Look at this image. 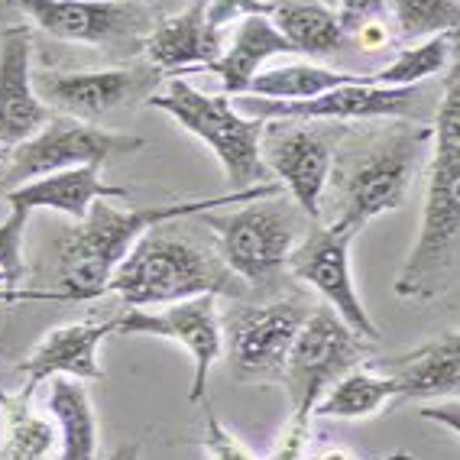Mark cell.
<instances>
[{
  "label": "cell",
  "mask_w": 460,
  "mask_h": 460,
  "mask_svg": "<svg viewBox=\"0 0 460 460\" xmlns=\"http://www.w3.org/2000/svg\"><path fill=\"white\" fill-rule=\"evenodd\" d=\"M279 191L282 185L270 181V185H253V189L230 191V195L201 198V201H172V205L133 208V211H117L107 201H94L88 217L58 240V270L52 288L66 292L68 302H91L104 296L117 266L124 263L130 250L153 227L195 217L221 205H250L260 198H276Z\"/></svg>",
  "instance_id": "cell-1"
},
{
  "label": "cell",
  "mask_w": 460,
  "mask_h": 460,
  "mask_svg": "<svg viewBox=\"0 0 460 460\" xmlns=\"http://www.w3.org/2000/svg\"><path fill=\"white\" fill-rule=\"evenodd\" d=\"M107 292L124 298V308H149L195 296L247 298L250 286L224 263L221 253L198 247L189 237H175L169 234V224H163L149 230L117 266Z\"/></svg>",
  "instance_id": "cell-2"
},
{
  "label": "cell",
  "mask_w": 460,
  "mask_h": 460,
  "mask_svg": "<svg viewBox=\"0 0 460 460\" xmlns=\"http://www.w3.org/2000/svg\"><path fill=\"white\" fill-rule=\"evenodd\" d=\"M431 140L435 130L428 124H415L373 133L357 146L341 149V159H334L331 169L337 191L334 221L360 230L379 214L399 211L415 185V175L431 156Z\"/></svg>",
  "instance_id": "cell-3"
},
{
  "label": "cell",
  "mask_w": 460,
  "mask_h": 460,
  "mask_svg": "<svg viewBox=\"0 0 460 460\" xmlns=\"http://www.w3.org/2000/svg\"><path fill=\"white\" fill-rule=\"evenodd\" d=\"M431 140L425 211L395 296L428 302L460 279V124H438Z\"/></svg>",
  "instance_id": "cell-4"
},
{
  "label": "cell",
  "mask_w": 460,
  "mask_h": 460,
  "mask_svg": "<svg viewBox=\"0 0 460 460\" xmlns=\"http://www.w3.org/2000/svg\"><path fill=\"white\" fill-rule=\"evenodd\" d=\"M146 104L172 114L181 130L205 143L217 156L234 191L270 185V165L263 159L266 120L240 114L227 94H205L189 82L172 78L163 94H149Z\"/></svg>",
  "instance_id": "cell-5"
},
{
  "label": "cell",
  "mask_w": 460,
  "mask_h": 460,
  "mask_svg": "<svg viewBox=\"0 0 460 460\" xmlns=\"http://www.w3.org/2000/svg\"><path fill=\"white\" fill-rule=\"evenodd\" d=\"M373 341L357 334L331 305L312 308L305 328L298 331L296 344L288 350L286 379L288 402H292V428L308 431V419L314 415V405L337 379L357 370L363 360L373 357Z\"/></svg>",
  "instance_id": "cell-6"
},
{
  "label": "cell",
  "mask_w": 460,
  "mask_h": 460,
  "mask_svg": "<svg viewBox=\"0 0 460 460\" xmlns=\"http://www.w3.org/2000/svg\"><path fill=\"white\" fill-rule=\"evenodd\" d=\"M217 237L221 260L250 288H266L288 272V256L298 247L302 217L282 201L260 198L230 214H198Z\"/></svg>",
  "instance_id": "cell-7"
},
{
  "label": "cell",
  "mask_w": 460,
  "mask_h": 460,
  "mask_svg": "<svg viewBox=\"0 0 460 460\" xmlns=\"http://www.w3.org/2000/svg\"><path fill=\"white\" fill-rule=\"evenodd\" d=\"M137 149H143L140 137L101 130L88 120L58 114L36 137L10 149L4 165H0V191L7 195L26 181L78 169V165H104L117 156H130Z\"/></svg>",
  "instance_id": "cell-8"
},
{
  "label": "cell",
  "mask_w": 460,
  "mask_h": 460,
  "mask_svg": "<svg viewBox=\"0 0 460 460\" xmlns=\"http://www.w3.org/2000/svg\"><path fill=\"white\" fill-rule=\"evenodd\" d=\"M312 308L298 296L263 305H234L221 318L230 373L237 379H276L286 373L288 350Z\"/></svg>",
  "instance_id": "cell-9"
},
{
  "label": "cell",
  "mask_w": 460,
  "mask_h": 460,
  "mask_svg": "<svg viewBox=\"0 0 460 460\" xmlns=\"http://www.w3.org/2000/svg\"><path fill=\"white\" fill-rule=\"evenodd\" d=\"M354 237L357 227H350V224H314L288 256V272L308 288H314L324 298V305H331L357 334L376 344L379 328L363 308L354 276H350V243H354Z\"/></svg>",
  "instance_id": "cell-10"
},
{
  "label": "cell",
  "mask_w": 460,
  "mask_h": 460,
  "mask_svg": "<svg viewBox=\"0 0 460 460\" xmlns=\"http://www.w3.org/2000/svg\"><path fill=\"white\" fill-rule=\"evenodd\" d=\"M263 159L296 198L298 211L318 224L321 198L334 169V137L314 130L312 120H266Z\"/></svg>",
  "instance_id": "cell-11"
},
{
  "label": "cell",
  "mask_w": 460,
  "mask_h": 460,
  "mask_svg": "<svg viewBox=\"0 0 460 460\" xmlns=\"http://www.w3.org/2000/svg\"><path fill=\"white\" fill-rule=\"evenodd\" d=\"M117 331L133 337H165L175 341L191 354L195 363V383H191L189 399L201 402L208 389V373L224 357V328L221 312H217V296H195L185 302L165 305L163 312H146V308H124L117 314Z\"/></svg>",
  "instance_id": "cell-12"
},
{
  "label": "cell",
  "mask_w": 460,
  "mask_h": 460,
  "mask_svg": "<svg viewBox=\"0 0 460 460\" xmlns=\"http://www.w3.org/2000/svg\"><path fill=\"white\" fill-rule=\"evenodd\" d=\"M421 88H383V84H344L308 101H272L243 94L237 111L260 120H370L402 117L421 104Z\"/></svg>",
  "instance_id": "cell-13"
},
{
  "label": "cell",
  "mask_w": 460,
  "mask_h": 460,
  "mask_svg": "<svg viewBox=\"0 0 460 460\" xmlns=\"http://www.w3.org/2000/svg\"><path fill=\"white\" fill-rule=\"evenodd\" d=\"M17 7L56 40L88 46L137 33L149 20L133 0H17Z\"/></svg>",
  "instance_id": "cell-14"
},
{
  "label": "cell",
  "mask_w": 460,
  "mask_h": 460,
  "mask_svg": "<svg viewBox=\"0 0 460 460\" xmlns=\"http://www.w3.org/2000/svg\"><path fill=\"white\" fill-rule=\"evenodd\" d=\"M117 331V318L107 321H78V324H62L42 337V344L20 363V379L23 399H33L36 386L52 376H72L82 383H98L104 370L98 363V347L107 334Z\"/></svg>",
  "instance_id": "cell-15"
},
{
  "label": "cell",
  "mask_w": 460,
  "mask_h": 460,
  "mask_svg": "<svg viewBox=\"0 0 460 460\" xmlns=\"http://www.w3.org/2000/svg\"><path fill=\"white\" fill-rule=\"evenodd\" d=\"M49 120V104L36 94L30 72V26H10L0 36V143L13 149Z\"/></svg>",
  "instance_id": "cell-16"
},
{
  "label": "cell",
  "mask_w": 460,
  "mask_h": 460,
  "mask_svg": "<svg viewBox=\"0 0 460 460\" xmlns=\"http://www.w3.org/2000/svg\"><path fill=\"white\" fill-rule=\"evenodd\" d=\"M405 399H457L460 402V331L431 337L409 354H395L373 363Z\"/></svg>",
  "instance_id": "cell-17"
},
{
  "label": "cell",
  "mask_w": 460,
  "mask_h": 460,
  "mask_svg": "<svg viewBox=\"0 0 460 460\" xmlns=\"http://www.w3.org/2000/svg\"><path fill=\"white\" fill-rule=\"evenodd\" d=\"M143 75L130 68H104V72H42L33 78L36 94L46 104L66 111L78 120H94L133 98L140 91Z\"/></svg>",
  "instance_id": "cell-18"
},
{
  "label": "cell",
  "mask_w": 460,
  "mask_h": 460,
  "mask_svg": "<svg viewBox=\"0 0 460 460\" xmlns=\"http://www.w3.org/2000/svg\"><path fill=\"white\" fill-rule=\"evenodd\" d=\"M130 191L107 185L101 179V165H78V169H66V172L42 175L20 185V189L7 191L10 208H46V211H58L72 217L75 224H82L88 217L94 201H111V198H127Z\"/></svg>",
  "instance_id": "cell-19"
},
{
  "label": "cell",
  "mask_w": 460,
  "mask_h": 460,
  "mask_svg": "<svg viewBox=\"0 0 460 460\" xmlns=\"http://www.w3.org/2000/svg\"><path fill=\"white\" fill-rule=\"evenodd\" d=\"M146 56L159 68H205L224 52V33L208 26V0H191L146 36Z\"/></svg>",
  "instance_id": "cell-20"
},
{
  "label": "cell",
  "mask_w": 460,
  "mask_h": 460,
  "mask_svg": "<svg viewBox=\"0 0 460 460\" xmlns=\"http://www.w3.org/2000/svg\"><path fill=\"white\" fill-rule=\"evenodd\" d=\"M296 52L288 46L286 36L276 30L272 17H247L240 20L234 30V40L221 52V58H214L211 66H205L211 75L221 78V94L227 98H243L253 84V78L260 75V68L276 56Z\"/></svg>",
  "instance_id": "cell-21"
},
{
  "label": "cell",
  "mask_w": 460,
  "mask_h": 460,
  "mask_svg": "<svg viewBox=\"0 0 460 460\" xmlns=\"http://www.w3.org/2000/svg\"><path fill=\"white\" fill-rule=\"evenodd\" d=\"M49 415L62 431V454L58 460H94L98 457V421L91 409L88 389L82 379L52 376L49 379Z\"/></svg>",
  "instance_id": "cell-22"
},
{
  "label": "cell",
  "mask_w": 460,
  "mask_h": 460,
  "mask_svg": "<svg viewBox=\"0 0 460 460\" xmlns=\"http://www.w3.org/2000/svg\"><path fill=\"white\" fill-rule=\"evenodd\" d=\"M272 23L292 49L312 58L341 52L350 40L337 23V13L321 0H282L272 10Z\"/></svg>",
  "instance_id": "cell-23"
},
{
  "label": "cell",
  "mask_w": 460,
  "mask_h": 460,
  "mask_svg": "<svg viewBox=\"0 0 460 460\" xmlns=\"http://www.w3.org/2000/svg\"><path fill=\"white\" fill-rule=\"evenodd\" d=\"M344 84H373V82L370 75L334 72V68H321L312 66V62H296V66L260 72L247 94H253V98H272V101H308L324 94V91L344 88Z\"/></svg>",
  "instance_id": "cell-24"
},
{
  "label": "cell",
  "mask_w": 460,
  "mask_h": 460,
  "mask_svg": "<svg viewBox=\"0 0 460 460\" xmlns=\"http://www.w3.org/2000/svg\"><path fill=\"white\" fill-rule=\"evenodd\" d=\"M399 389L389 376H383L379 370H350L347 376H341L328 393L321 395L314 405V415L324 419H367L376 415L383 405L395 402Z\"/></svg>",
  "instance_id": "cell-25"
},
{
  "label": "cell",
  "mask_w": 460,
  "mask_h": 460,
  "mask_svg": "<svg viewBox=\"0 0 460 460\" xmlns=\"http://www.w3.org/2000/svg\"><path fill=\"white\" fill-rule=\"evenodd\" d=\"M0 411L7 421L4 451L10 454V460H49L52 444H56V428L49 419H40L30 409V399H23L20 393H0Z\"/></svg>",
  "instance_id": "cell-26"
},
{
  "label": "cell",
  "mask_w": 460,
  "mask_h": 460,
  "mask_svg": "<svg viewBox=\"0 0 460 460\" xmlns=\"http://www.w3.org/2000/svg\"><path fill=\"white\" fill-rule=\"evenodd\" d=\"M454 49V36L451 33H438L428 36L425 42L402 49L395 56V62H389L386 68L370 75L373 84H383V88H411V84H421L431 75H441L451 62Z\"/></svg>",
  "instance_id": "cell-27"
},
{
  "label": "cell",
  "mask_w": 460,
  "mask_h": 460,
  "mask_svg": "<svg viewBox=\"0 0 460 460\" xmlns=\"http://www.w3.org/2000/svg\"><path fill=\"white\" fill-rule=\"evenodd\" d=\"M402 40L460 33V0H389Z\"/></svg>",
  "instance_id": "cell-28"
},
{
  "label": "cell",
  "mask_w": 460,
  "mask_h": 460,
  "mask_svg": "<svg viewBox=\"0 0 460 460\" xmlns=\"http://www.w3.org/2000/svg\"><path fill=\"white\" fill-rule=\"evenodd\" d=\"M26 208H13L7 214V221L0 224V272L7 276L10 286H20L26 279V263H23V230L30 221Z\"/></svg>",
  "instance_id": "cell-29"
},
{
  "label": "cell",
  "mask_w": 460,
  "mask_h": 460,
  "mask_svg": "<svg viewBox=\"0 0 460 460\" xmlns=\"http://www.w3.org/2000/svg\"><path fill=\"white\" fill-rule=\"evenodd\" d=\"M205 405H208V399H205ZM205 411H208V421H205V435H201V447H205L211 460H282L276 451H272L270 457H253V454H250L247 447H243V444L217 421L211 405H208Z\"/></svg>",
  "instance_id": "cell-30"
},
{
  "label": "cell",
  "mask_w": 460,
  "mask_h": 460,
  "mask_svg": "<svg viewBox=\"0 0 460 460\" xmlns=\"http://www.w3.org/2000/svg\"><path fill=\"white\" fill-rule=\"evenodd\" d=\"M272 10L276 4L270 0H208V26L224 33V26L230 23H240V20L247 17H272Z\"/></svg>",
  "instance_id": "cell-31"
},
{
  "label": "cell",
  "mask_w": 460,
  "mask_h": 460,
  "mask_svg": "<svg viewBox=\"0 0 460 460\" xmlns=\"http://www.w3.org/2000/svg\"><path fill=\"white\" fill-rule=\"evenodd\" d=\"M337 23L347 36L370 23H386V0H337Z\"/></svg>",
  "instance_id": "cell-32"
},
{
  "label": "cell",
  "mask_w": 460,
  "mask_h": 460,
  "mask_svg": "<svg viewBox=\"0 0 460 460\" xmlns=\"http://www.w3.org/2000/svg\"><path fill=\"white\" fill-rule=\"evenodd\" d=\"M419 415L425 421H438V425H444L447 431H454V435L460 438V402L457 399H447V402H438V405H425Z\"/></svg>",
  "instance_id": "cell-33"
},
{
  "label": "cell",
  "mask_w": 460,
  "mask_h": 460,
  "mask_svg": "<svg viewBox=\"0 0 460 460\" xmlns=\"http://www.w3.org/2000/svg\"><path fill=\"white\" fill-rule=\"evenodd\" d=\"M357 42H360L363 49H370V52H376V49H383L389 42V33H386V23H370V26H363L360 33L354 36Z\"/></svg>",
  "instance_id": "cell-34"
},
{
  "label": "cell",
  "mask_w": 460,
  "mask_h": 460,
  "mask_svg": "<svg viewBox=\"0 0 460 460\" xmlns=\"http://www.w3.org/2000/svg\"><path fill=\"white\" fill-rule=\"evenodd\" d=\"M107 460H140V441H130V444H120L114 454Z\"/></svg>",
  "instance_id": "cell-35"
},
{
  "label": "cell",
  "mask_w": 460,
  "mask_h": 460,
  "mask_svg": "<svg viewBox=\"0 0 460 460\" xmlns=\"http://www.w3.org/2000/svg\"><path fill=\"white\" fill-rule=\"evenodd\" d=\"M314 460H357V457L350 451H337V447H334V451H324L321 457H314Z\"/></svg>",
  "instance_id": "cell-36"
},
{
  "label": "cell",
  "mask_w": 460,
  "mask_h": 460,
  "mask_svg": "<svg viewBox=\"0 0 460 460\" xmlns=\"http://www.w3.org/2000/svg\"><path fill=\"white\" fill-rule=\"evenodd\" d=\"M379 460H415V454H405V451H395L389 457H379Z\"/></svg>",
  "instance_id": "cell-37"
},
{
  "label": "cell",
  "mask_w": 460,
  "mask_h": 460,
  "mask_svg": "<svg viewBox=\"0 0 460 460\" xmlns=\"http://www.w3.org/2000/svg\"><path fill=\"white\" fill-rule=\"evenodd\" d=\"M7 153H10V146H4V143H0V165H4V159H7Z\"/></svg>",
  "instance_id": "cell-38"
},
{
  "label": "cell",
  "mask_w": 460,
  "mask_h": 460,
  "mask_svg": "<svg viewBox=\"0 0 460 460\" xmlns=\"http://www.w3.org/2000/svg\"><path fill=\"white\" fill-rule=\"evenodd\" d=\"M0 460H10V454L4 451V444H0Z\"/></svg>",
  "instance_id": "cell-39"
},
{
  "label": "cell",
  "mask_w": 460,
  "mask_h": 460,
  "mask_svg": "<svg viewBox=\"0 0 460 460\" xmlns=\"http://www.w3.org/2000/svg\"><path fill=\"white\" fill-rule=\"evenodd\" d=\"M321 4H328V7H331V4H337V0H321Z\"/></svg>",
  "instance_id": "cell-40"
}]
</instances>
